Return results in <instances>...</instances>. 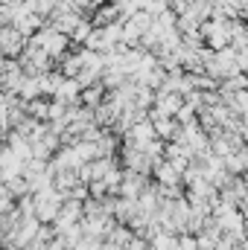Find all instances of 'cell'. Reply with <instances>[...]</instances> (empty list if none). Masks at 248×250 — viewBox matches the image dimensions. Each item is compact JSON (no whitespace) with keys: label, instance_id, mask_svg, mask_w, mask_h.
Returning <instances> with one entry per match:
<instances>
[{"label":"cell","instance_id":"cell-2","mask_svg":"<svg viewBox=\"0 0 248 250\" xmlns=\"http://www.w3.org/2000/svg\"><path fill=\"white\" fill-rule=\"evenodd\" d=\"M47 250H70V245L64 242L62 236H53V239L47 242Z\"/></svg>","mask_w":248,"mask_h":250},{"label":"cell","instance_id":"cell-1","mask_svg":"<svg viewBox=\"0 0 248 250\" xmlns=\"http://www.w3.org/2000/svg\"><path fill=\"white\" fill-rule=\"evenodd\" d=\"M246 163H248L246 148H237V151H231V154L222 157V166H225L228 175H243V172H246Z\"/></svg>","mask_w":248,"mask_h":250}]
</instances>
